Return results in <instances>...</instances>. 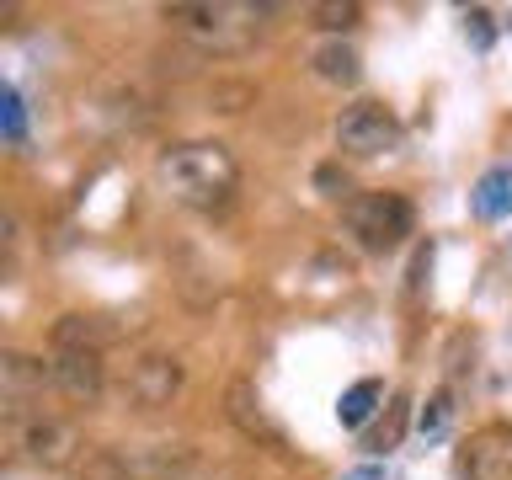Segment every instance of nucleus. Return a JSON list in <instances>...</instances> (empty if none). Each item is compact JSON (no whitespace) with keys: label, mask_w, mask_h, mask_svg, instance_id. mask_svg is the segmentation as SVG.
Listing matches in <instances>:
<instances>
[{"label":"nucleus","mask_w":512,"mask_h":480,"mask_svg":"<svg viewBox=\"0 0 512 480\" xmlns=\"http://www.w3.org/2000/svg\"><path fill=\"white\" fill-rule=\"evenodd\" d=\"M272 6H256V0H182V6H166L171 32L198 48V54L230 59L246 54V48L267 32Z\"/></svg>","instance_id":"1"},{"label":"nucleus","mask_w":512,"mask_h":480,"mask_svg":"<svg viewBox=\"0 0 512 480\" xmlns=\"http://www.w3.org/2000/svg\"><path fill=\"white\" fill-rule=\"evenodd\" d=\"M160 182L176 203L187 208H203V214H214L235 198L240 187V166L235 155L224 150L214 139H187V144H171L166 155H160Z\"/></svg>","instance_id":"2"},{"label":"nucleus","mask_w":512,"mask_h":480,"mask_svg":"<svg viewBox=\"0 0 512 480\" xmlns=\"http://www.w3.org/2000/svg\"><path fill=\"white\" fill-rule=\"evenodd\" d=\"M6 448H11V459L32 464V470H64L80 454V432L48 411L6 406Z\"/></svg>","instance_id":"3"},{"label":"nucleus","mask_w":512,"mask_h":480,"mask_svg":"<svg viewBox=\"0 0 512 480\" xmlns=\"http://www.w3.org/2000/svg\"><path fill=\"white\" fill-rule=\"evenodd\" d=\"M411 224H416V214L400 192H363L347 208V230L363 251H395L411 235Z\"/></svg>","instance_id":"4"},{"label":"nucleus","mask_w":512,"mask_h":480,"mask_svg":"<svg viewBox=\"0 0 512 480\" xmlns=\"http://www.w3.org/2000/svg\"><path fill=\"white\" fill-rule=\"evenodd\" d=\"M400 118L390 107H379V102H352L342 118H336V150H347V155H358V160H374V155H390L400 150Z\"/></svg>","instance_id":"5"},{"label":"nucleus","mask_w":512,"mask_h":480,"mask_svg":"<svg viewBox=\"0 0 512 480\" xmlns=\"http://www.w3.org/2000/svg\"><path fill=\"white\" fill-rule=\"evenodd\" d=\"M182 379H187V368H182L176 352H144V358H134V368H128L123 395L144 411H160V406H171V400L182 395Z\"/></svg>","instance_id":"6"},{"label":"nucleus","mask_w":512,"mask_h":480,"mask_svg":"<svg viewBox=\"0 0 512 480\" xmlns=\"http://www.w3.org/2000/svg\"><path fill=\"white\" fill-rule=\"evenodd\" d=\"M224 416L246 432L251 443H267V448H283V427L272 422V411H267V400L262 390H256L251 379H235L230 390H224Z\"/></svg>","instance_id":"7"},{"label":"nucleus","mask_w":512,"mask_h":480,"mask_svg":"<svg viewBox=\"0 0 512 480\" xmlns=\"http://www.w3.org/2000/svg\"><path fill=\"white\" fill-rule=\"evenodd\" d=\"M459 480H512V427H486L464 443Z\"/></svg>","instance_id":"8"},{"label":"nucleus","mask_w":512,"mask_h":480,"mask_svg":"<svg viewBox=\"0 0 512 480\" xmlns=\"http://www.w3.org/2000/svg\"><path fill=\"white\" fill-rule=\"evenodd\" d=\"M54 390H64L70 400H96L107 390V363H102V352H54Z\"/></svg>","instance_id":"9"},{"label":"nucleus","mask_w":512,"mask_h":480,"mask_svg":"<svg viewBox=\"0 0 512 480\" xmlns=\"http://www.w3.org/2000/svg\"><path fill=\"white\" fill-rule=\"evenodd\" d=\"M48 384H54V363L32 358V352H6V358H0V395H6L11 406L38 400Z\"/></svg>","instance_id":"10"},{"label":"nucleus","mask_w":512,"mask_h":480,"mask_svg":"<svg viewBox=\"0 0 512 480\" xmlns=\"http://www.w3.org/2000/svg\"><path fill=\"white\" fill-rule=\"evenodd\" d=\"M123 326H112L107 315H59V326H54V347L59 352H102L107 342H118Z\"/></svg>","instance_id":"11"},{"label":"nucleus","mask_w":512,"mask_h":480,"mask_svg":"<svg viewBox=\"0 0 512 480\" xmlns=\"http://www.w3.org/2000/svg\"><path fill=\"white\" fill-rule=\"evenodd\" d=\"M310 64H315L320 80H331V86H352V80H358V54H352L342 38L320 43L315 54H310Z\"/></svg>","instance_id":"12"},{"label":"nucleus","mask_w":512,"mask_h":480,"mask_svg":"<svg viewBox=\"0 0 512 480\" xmlns=\"http://www.w3.org/2000/svg\"><path fill=\"white\" fill-rule=\"evenodd\" d=\"M475 214H480V219L512 214V166H496V171L480 176V187H475Z\"/></svg>","instance_id":"13"},{"label":"nucleus","mask_w":512,"mask_h":480,"mask_svg":"<svg viewBox=\"0 0 512 480\" xmlns=\"http://www.w3.org/2000/svg\"><path fill=\"white\" fill-rule=\"evenodd\" d=\"M379 400H384V384H379V379H358V384H352V390L342 395L336 416H342V427H363L368 416L379 411Z\"/></svg>","instance_id":"14"},{"label":"nucleus","mask_w":512,"mask_h":480,"mask_svg":"<svg viewBox=\"0 0 512 480\" xmlns=\"http://www.w3.org/2000/svg\"><path fill=\"white\" fill-rule=\"evenodd\" d=\"M406 411H411V400H406V395H395L390 406H384V422L368 432V443H363L368 454H390V448L406 438Z\"/></svg>","instance_id":"15"},{"label":"nucleus","mask_w":512,"mask_h":480,"mask_svg":"<svg viewBox=\"0 0 512 480\" xmlns=\"http://www.w3.org/2000/svg\"><path fill=\"white\" fill-rule=\"evenodd\" d=\"M358 22H363V6H358V0H342V6H336V0H326V6H315V27L331 32V38H342V32H352Z\"/></svg>","instance_id":"16"},{"label":"nucleus","mask_w":512,"mask_h":480,"mask_svg":"<svg viewBox=\"0 0 512 480\" xmlns=\"http://www.w3.org/2000/svg\"><path fill=\"white\" fill-rule=\"evenodd\" d=\"M448 422H454V395L438 390V395H432L427 406H422V438H443Z\"/></svg>","instance_id":"17"},{"label":"nucleus","mask_w":512,"mask_h":480,"mask_svg":"<svg viewBox=\"0 0 512 480\" xmlns=\"http://www.w3.org/2000/svg\"><path fill=\"white\" fill-rule=\"evenodd\" d=\"M0 112H6V134H11V144H22V96L6 91V102H0Z\"/></svg>","instance_id":"18"}]
</instances>
